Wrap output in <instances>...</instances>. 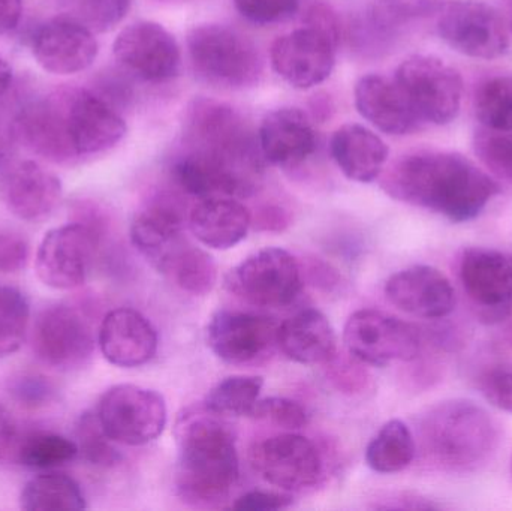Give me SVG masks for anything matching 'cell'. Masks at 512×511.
Here are the masks:
<instances>
[{"label":"cell","mask_w":512,"mask_h":511,"mask_svg":"<svg viewBox=\"0 0 512 511\" xmlns=\"http://www.w3.org/2000/svg\"><path fill=\"white\" fill-rule=\"evenodd\" d=\"M394 200L432 210L448 221L477 218L501 192L495 179L460 153L421 150L397 159L382 179Z\"/></svg>","instance_id":"obj_1"},{"label":"cell","mask_w":512,"mask_h":511,"mask_svg":"<svg viewBox=\"0 0 512 511\" xmlns=\"http://www.w3.org/2000/svg\"><path fill=\"white\" fill-rule=\"evenodd\" d=\"M418 435L429 464L447 473L478 470L501 444L498 420L466 399H451L430 408L421 417Z\"/></svg>","instance_id":"obj_2"},{"label":"cell","mask_w":512,"mask_h":511,"mask_svg":"<svg viewBox=\"0 0 512 511\" xmlns=\"http://www.w3.org/2000/svg\"><path fill=\"white\" fill-rule=\"evenodd\" d=\"M233 432L213 417H188L179 428L177 489L194 504L221 503L239 482Z\"/></svg>","instance_id":"obj_3"},{"label":"cell","mask_w":512,"mask_h":511,"mask_svg":"<svg viewBox=\"0 0 512 511\" xmlns=\"http://www.w3.org/2000/svg\"><path fill=\"white\" fill-rule=\"evenodd\" d=\"M183 150L221 162L245 176L259 179L262 158L251 126L225 102L197 98L183 120Z\"/></svg>","instance_id":"obj_4"},{"label":"cell","mask_w":512,"mask_h":511,"mask_svg":"<svg viewBox=\"0 0 512 511\" xmlns=\"http://www.w3.org/2000/svg\"><path fill=\"white\" fill-rule=\"evenodd\" d=\"M188 54L198 77L228 90L254 87L261 80V53L251 38L225 24H200L188 35Z\"/></svg>","instance_id":"obj_5"},{"label":"cell","mask_w":512,"mask_h":511,"mask_svg":"<svg viewBox=\"0 0 512 511\" xmlns=\"http://www.w3.org/2000/svg\"><path fill=\"white\" fill-rule=\"evenodd\" d=\"M394 80L424 125H448L459 116L462 75L439 57L426 54L408 57L396 69Z\"/></svg>","instance_id":"obj_6"},{"label":"cell","mask_w":512,"mask_h":511,"mask_svg":"<svg viewBox=\"0 0 512 511\" xmlns=\"http://www.w3.org/2000/svg\"><path fill=\"white\" fill-rule=\"evenodd\" d=\"M101 233L92 221H75L45 234L36 251V275L54 290L84 285L98 254Z\"/></svg>","instance_id":"obj_7"},{"label":"cell","mask_w":512,"mask_h":511,"mask_svg":"<svg viewBox=\"0 0 512 511\" xmlns=\"http://www.w3.org/2000/svg\"><path fill=\"white\" fill-rule=\"evenodd\" d=\"M105 434L123 446L152 443L167 426V405L155 390L119 384L102 395L96 410Z\"/></svg>","instance_id":"obj_8"},{"label":"cell","mask_w":512,"mask_h":511,"mask_svg":"<svg viewBox=\"0 0 512 511\" xmlns=\"http://www.w3.org/2000/svg\"><path fill=\"white\" fill-rule=\"evenodd\" d=\"M343 341L354 359L372 366L412 362L421 351L417 327L376 309H361L352 314L346 321Z\"/></svg>","instance_id":"obj_9"},{"label":"cell","mask_w":512,"mask_h":511,"mask_svg":"<svg viewBox=\"0 0 512 511\" xmlns=\"http://www.w3.org/2000/svg\"><path fill=\"white\" fill-rule=\"evenodd\" d=\"M32 347L36 357L48 368L78 371L92 360L95 335L81 311L66 303H54L36 315Z\"/></svg>","instance_id":"obj_10"},{"label":"cell","mask_w":512,"mask_h":511,"mask_svg":"<svg viewBox=\"0 0 512 511\" xmlns=\"http://www.w3.org/2000/svg\"><path fill=\"white\" fill-rule=\"evenodd\" d=\"M227 287L239 299L262 308H285L300 294L297 260L285 249L264 248L234 267Z\"/></svg>","instance_id":"obj_11"},{"label":"cell","mask_w":512,"mask_h":511,"mask_svg":"<svg viewBox=\"0 0 512 511\" xmlns=\"http://www.w3.org/2000/svg\"><path fill=\"white\" fill-rule=\"evenodd\" d=\"M438 32L453 50L474 59H498L510 48L504 17L478 0H454L442 6Z\"/></svg>","instance_id":"obj_12"},{"label":"cell","mask_w":512,"mask_h":511,"mask_svg":"<svg viewBox=\"0 0 512 511\" xmlns=\"http://www.w3.org/2000/svg\"><path fill=\"white\" fill-rule=\"evenodd\" d=\"M113 53L125 71L147 83L173 80L182 63L179 42L156 21L129 24L117 35Z\"/></svg>","instance_id":"obj_13"},{"label":"cell","mask_w":512,"mask_h":511,"mask_svg":"<svg viewBox=\"0 0 512 511\" xmlns=\"http://www.w3.org/2000/svg\"><path fill=\"white\" fill-rule=\"evenodd\" d=\"M337 45L315 27L291 30L271 45V68L294 89H313L330 78L336 65Z\"/></svg>","instance_id":"obj_14"},{"label":"cell","mask_w":512,"mask_h":511,"mask_svg":"<svg viewBox=\"0 0 512 511\" xmlns=\"http://www.w3.org/2000/svg\"><path fill=\"white\" fill-rule=\"evenodd\" d=\"M463 288L487 324L507 320L512 311V257L498 249L469 248L460 260Z\"/></svg>","instance_id":"obj_15"},{"label":"cell","mask_w":512,"mask_h":511,"mask_svg":"<svg viewBox=\"0 0 512 511\" xmlns=\"http://www.w3.org/2000/svg\"><path fill=\"white\" fill-rule=\"evenodd\" d=\"M251 464L268 485L286 492L312 488L322 474V459L309 438L280 434L255 444Z\"/></svg>","instance_id":"obj_16"},{"label":"cell","mask_w":512,"mask_h":511,"mask_svg":"<svg viewBox=\"0 0 512 511\" xmlns=\"http://www.w3.org/2000/svg\"><path fill=\"white\" fill-rule=\"evenodd\" d=\"M60 96L69 138L78 158L101 155L125 138V119L107 99L84 89L68 90Z\"/></svg>","instance_id":"obj_17"},{"label":"cell","mask_w":512,"mask_h":511,"mask_svg":"<svg viewBox=\"0 0 512 511\" xmlns=\"http://www.w3.org/2000/svg\"><path fill=\"white\" fill-rule=\"evenodd\" d=\"M277 332L279 326L264 315L219 311L207 327V344L224 362L249 365L273 350Z\"/></svg>","instance_id":"obj_18"},{"label":"cell","mask_w":512,"mask_h":511,"mask_svg":"<svg viewBox=\"0 0 512 511\" xmlns=\"http://www.w3.org/2000/svg\"><path fill=\"white\" fill-rule=\"evenodd\" d=\"M95 32L74 17H56L38 27L32 53L42 69L56 75L86 71L98 57Z\"/></svg>","instance_id":"obj_19"},{"label":"cell","mask_w":512,"mask_h":511,"mask_svg":"<svg viewBox=\"0 0 512 511\" xmlns=\"http://www.w3.org/2000/svg\"><path fill=\"white\" fill-rule=\"evenodd\" d=\"M12 131L18 143L53 164L80 161L69 138L60 93L23 108L15 117Z\"/></svg>","instance_id":"obj_20"},{"label":"cell","mask_w":512,"mask_h":511,"mask_svg":"<svg viewBox=\"0 0 512 511\" xmlns=\"http://www.w3.org/2000/svg\"><path fill=\"white\" fill-rule=\"evenodd\" d=\"M391 305L414 317L438 320L456 308L450 279L432 266H412L394 273L385 284Z\"/></svg>","instance_id":"obj_21"},{"label":"cell","mask_w":512,"mask_h":511,"mask_svg":"<svg viewBox=\"0 0 512 511\" xmlns=\"http://www.w3.org/2000/svg\"><path fill=\"white\" fill-rule=\"evenodd\" d=\"M262 158L277 167L303 164L318 149V132L306 111L282 107L262 119L258 129Z\"/></svg>","instance_id":"obj_22"},{"label":"cell","mask_w":512,"mask_h":511,"mask_svg":"<svg viewBox=\"0 0 512 511\" xmlns=\"http://www.w3.org/2000/svg\"><path fill=\"white\" fill-rule=\"evenodd\" d=\"M0 197L21 221L38 222L59 206L62 182L36 162H14L0 177Z\"/></svg>","instance_id":"obj_23"},{"label":"cell","mask_w":512,"mask_h":511,"mask_svg":"<svg viewBox=\"0 0 512 511\" xmlns=\"http://www.w3.org/2000/svg\"><path fill=\"white\" fill-rule=\"evenodd\" d=\"M102 356L117 368H140L155 357L158 333L141 312L117 308L108 312L98 333Z\"/></svg>","instance_id":"obj_24"},{"label":"cell","mask_w":512,"mask_h":511,"mask_svg":"<svg viewBox=\"0 0 512 511\" xmlns=\"http://www.w3.org/2000/svg\"><path fill=\"white\" fill-rule=\"evenodd\" d=\"M354 95L360 116L384 134L402 137L423 128L424 123L394 77L364 75L358 80Z\"/></svg>","instance_id":"obj_25"},{"label":"cell","mask_w":512,"mask_h":511,"mask_svg":"<svg viewBox=\"0 0 512 511\" xmlns=\"http://www.w3.org/2000/svg\"><path fill=\"white\" fill-rule=\"evenodd\" d=\"M330 152L339 170L358 183H372L384 173L390 155L385 141L360 123H346L331 135Z\"/></svg>","instance_id":"obj_26"},{"label":"cell","mask_w":512,"mask_h":511,"mask_svg":"<svg viewBox=\"0 0 512 511\" xmlns=\"http://www.w3.org/2000/svg\"><path fill=\"white\" fill-rule=\"evenodd\" d=\"M251 224L248 207L233 197L203 198L189 213L192 234L207 248L221 251L239 245Z\"/></svg>","instance_id":"obj_27"},{"label":"cell","mask_w":512,"mask_h":511,"mask_svg":"<svg viewBox=\"0 0 512 511\" xmlns=\"http://www.w3.org/2000/svg\"><path fill=\"white\" fill-rule=\"evenodd\" d=\"M277 345L294 362L322 365L336 357V332L322 312L304 309L280 324Z\"/></svg>","instance_id":"obj_28"},{"label":"cell","mask_w":512,"mask_h":511,"mask_svg":"<svg viewBox=\"0 0 512 511\" xmlns=\"http://www.w3.org/2000/svg\"><path fill=\"white\" fill-rule=\"evenodd\" d=\"M131 240L135 248L158 270L186 242L182 216L167 204H152L135 216L131 225Z\"/></svg>","instance_id":"obj_29"},{"label":"cell","mask_w":512,"mask_h":511,"mask_svg":"<svg viewBox=\"0 0 512 511\" xmlns=\"http://www.w3.org/2000/svg\"><path fill=\"white\" fill-rule=\"evenodd\" d=\"M20 509L26 511H81L86 495L71 476L50 470L30 479L21 489Z\"/></svg>","instance_id":"obj_30"},{"label":"cell","mask_w":512,"mask_h":511,"mask_svg":"<svg viewBox=\"0 0 512 511\" xmlns=\"http://www.w3.org/2000/svg\"><path fill=\"white\" fill-rule=\"evenodd\" d=\"M417 455V443L411 429L402 420H390L370 441L366 462L379 474H394L408 468Z\"/></svg>","instance_id":"obj_31"},{"label":"cell","mask_w":512,"mask_h":511,"mask_svg":"<svg viewBox=\"0 0 512 511\" xmlns=\"http://www.w3.org/2000/svg\"><path fill=\"white\" fill-rule=\"evenodd\" d=\"M161 273L192 296H206L216 284L215 261L189 242L165 263Z\"/></svg>","instance_id":"obj_32"},{"label":"cell","mask_w":512,"mask_h":511,"mask_svg":"<svg viewBox=\"0 0 512 511\" xmlns=\"http://www.w3.org/2000/svg\"><path fill=\"white\" fill-rule=\"evenodd\" d=\"M78 458V447L74 440L54 432H30L23 435L18 444L14 461L32 470H56L71 464Z\"/></svg>","instance_id":"obj_33"},{"label":"cell","mask_w":512,"mask_h":511,"mask_svg":"<svg viewBox=\"0 0 512 511\" xmlns=\"http://www.w3.org/2000/svg\"><path fill=\"white\" fill-rule=\"evenodd\" d=\"M264 380L255 375H234L219 381L209 395L204 407L210 414L224 417H249L259 399Z\"/></svg>","instance_id":"obj_34"},{"label":"cell","mask_w":512,"mask_h":511,"mask_svg":"<svg viewBox=\"0 0 512 511\" xmlns=\"http://www.w3.org/2000/svg\"><path fill=\"white\" fill-rule=\"evenodd\" d=\"M475 116L484 128L512 131V75H493L475 90Z\"/></svg>","instance_id":"obj_35"},{"label":"cell","mask_w":512,"mask_h":511,"mask_svg":"<svg viewBox=\"0 0 512 511\" xmlns=\"http://www.w3.org/2000/svg\"><path fill=\"white\" fill-rule=\"evenodd\" d=\"M29 321L27 297L12 285L0 284V359L20 350Z\"/></svg>","instance_id":"obj_36"},{"label":"cell","mask_w":512,"mask_h":511,"mask_svg":"<svg viewBox=\"0 0 512 511\" xmlns=\"http://www.w3.org/2000/svg\"><path fill=\"white\" fill-rule=\"evenodd\" d=\"M75 443L78 456L93 467L111 468L122 461L114 441L105 434L96 413L81 414L75 423Z\"/></svg>","instance_id":"obj_37"},{"label":"cell","mask_w":512,"mask_h":511,"mask_svg":"<svg viewBox=\"0 0 512 511\" xmlns=\"http://www.w3.org/2000/svg\"><path fill=\"white\" fill-rule=\"evenodd\" d=\"M474 152L490 173L512 183V131L481 126L474 135Z\"/></svg>","instance_id":"obj_38"},{"label":"cell","mask_w":512,"mask_h":511,"mask_svg":"<svg viewBox=\"0 0 512 511\" xmlns=\"http://www.w3.org/2000/svg\"><path fill=\"white\" fill-rule=\"evenodd\" d=\"M53 380L36 372H23L9 380L8 393L12 401L26 410H39L53 404L57 398Z\"/></svg>","instance_id":"obj_39"},{"label":"cell","mask_w":512,"mask_h":511,"mask_svg":"<svg viewBox=\"0 0 512 511\" xmlns=\"http://www.w3.org/2000/svg\"><path fill=\"white\" fill-rule=\"evenodd\" d=\"M249 417L288 431H298L309 423L306 410L298 402L286 398L258 399Z\"/></svg>","instance_id":"obj_40"},{"label":"cell","mask_w":512,"mask_h":511,"mask_svg":"<svg viewBox=\"0 0 512 511\" xmlns=\"http://www.w3.org/2000/svg\"><path fill=\"white\" fill-rule=\"evenodd\" d=\"M132 0H78V20L92 32H110L122 23Z\"/></svg>","instance_id":"obj_41"},{"label":"cell","mask_w":512,"mask_h":511,"mask_svg":"<svg viewBox=\"0 0 512 511\" xmlns=\"http://www.w3.org/2000/svg\"><path fill=\"white\" fill-rule=\"evenodd\" d=\"M372 9L393 26L421 20L441 11L444 0H373Z\"/></svg>","instance_id":"obj_42"},{"label":"cell","mask_w":512,"mask_h":511,"mask_svg":"<svg viewBox=\"0 0 512 511\" xmlns=\"http://www.w3.org/2000/svg\"><path fill=\"white\" fill-rule=\"evenodd\" d=\"M237 11L255 24H277L294 17L298 0H233Z\"/></svg>","instance_id":"obj_43"},{"label":"cell","mask_w":512,"mask_h":511,"mask_svg":"<svg viewBox=\"0 0 512 511\" xmlns=\"http://www.w3.org/2000/svg\"><path fill=\"white\" fill-rule=\"evenodd\" d=\"M480 389L493 407L512 414V365L489 369L481 378Z\"/></svg>","instance_id":"obj_44"},{"label":"cell","mask_w":512,"mask_h":511,"mask_svg":"<svg viewBox=\"0 0 512 511\" xmlns=\"http://www.w3.org/2000/svg\"><path fill=\"white\" fill-rule=\"evenodd\" d=\"M29 255V242L23 234L9 228H0V275L23 270Z\"/></svg>","instance_id":"obj_45"},{"label":"cell","mask_w":512,"mask_h":511,"mask_svg":"<svg viewBox=\"0 0 512 511\" xmlns=\"http://www.w3.org/2000/svg\"><path fill=\"white\" fill-rule=\"evenodd\" d=\"M304 26L321 30L339 44L342 24H340L339 15L334 11L333 6L324 2H315L310 5L304 15Z\"/></svg>","instance_id":"obj_46"},{"label":"cell","mask_w":512,"mask_h":511,"mask_svg":"<svg viewBox=\"0 0 512 511\" xmlns=\"http://www.w3.org/2000/svg\"><path fill=\"white\" fill-rule=\"evenodd\" d=\"M291 495L279 494V492L251 491L236 500L234 510L240 511H273L282 510L291 506Z\"/></svg>","instance_id":"obj_47"},{"label":"cell","mask_w":512,"mask_h":511,"mask_svg":"<svg viewBox=\"0 0 512 511\" xmlns=\"http://www.w3.org/2000/svg\"><path fill=\"white\" fill-rule=\"evenodd\" d=\"M21 438L23 435L14 414L0 405V464L15 458Z\"/></svg>","instance_id":"obj_48"},{"label":"cell","mask_w":512,"mask_h":511,"mask_svg":"<svg viewBox=\"0 0 512 511\" xmlns=\"http://www.w3.org/2000/svg\"><path fill=\"white\" fill-rule=\"evenodd\" d=\"M23 14V0H0V36L12 32Z\"/></svg>","instance_id":"obj_49"},{"label":"cell","mask_w":512,"mask_h":511,"mask_svg":"<svg viewBox=\"0 0 512 511\" xmlns=\"http://www.w3.org/2000/svg\"><path fill=\"white\" fill-rule=\"evenodd\" d=\"M12 83V68L6 59L0 56V96L8 92Z\"/></svg>","instance_id":"obj_50"},{"label":"cell","mask_w":512,"mask_h":511,"mask_svg":"<svg viewBox=\"0 0 512 511\" xmlns=\"http://www.w3.org/2000/svg\"><path fill=\"white\" fill-rule=\"evenodd\" d=\"M12 164H14V161H12L11 155H9V150L6 149V144L0 141V177Z\"/></svg>","instance_id":"obj_51"},{"label":"cell","mask_w":512,"mask_h":511,"mask_svg":"<svg viewBox=\"0 0 512 511\" xmlns=\"http://www.w3.org/2000/svg\"><path fill=\"white\" fill-rule=\"evenodd\" d=\"M505 5H507L508 20H510V24H511V27H512V0H505Z\"/></svg>","instance_id":"obj_52"},{"label":"cell","mask_w":512,"mask_h":511,"mask_svg":"<svg viewBox=\"0 0 512 511\" xmlns=\"http://www.w3.org/2000/svg\"><path fill=\"white\" fill-rule=\"evenodd\" d=\"M508 339H510V342L512 344V327L510 330H508Z\"/></svg>","instance_id":"obj_53"},{"label":"cell","mask_w":512,"mask_h":511,"mask_svg":"<svg viewBox=\"0 0 512 511\" xmlns=\"http://www.w3.org/2000/svg\"><path fill=\"white\" fill-rule=\"evenodd\" d=\"M168 2H185V0H168Z\"/></svg>","instance_id":"obj_54"},{"label":"cell","mask_w":512,"mask_h":511,"mask_svg":"<svg viewBox=\"0 0 512 511\" xmlns=\"http://www.w3.org/2000/svg\"><path fill=\"white\" fill-rule=\"evenodd\" d=\"M511 471H512V461H511Z\"/></svg>","instance_id":"obj_55"}]
</instances>
